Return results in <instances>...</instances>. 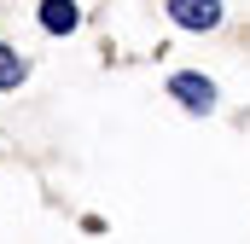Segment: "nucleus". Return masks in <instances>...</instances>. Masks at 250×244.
Instances as JSON below:
<instances>
[{"mask_svg":"<svg viewBox=\"0 0 250 244\" xmlns=\"http://www.w3.org/2000/svg\"><path fill=\"white\" fill-rule=\"evenodd\" d=\"M169 93H175L187 111H209V105H215V81H204V76H192V70L169 76Z\"/></svg>","mask_w":250,"mask_h":244,"instance_id":"nucleus-2","label":"nucleus"},{"mask_svg":"<svg viewBox=\"0 0 250 244\" xmlns=\"http://www.w3.org/2000/svg\"><path fill=\"white\" fill-rule=\"evenodd\" d=\"M18 81H23V59L12 47H0V87H18Z\"/></svg>","mask_w":250,"mask_h":244,"instance_id":"nucleus-4","label":"nucleus"},{"mask_svg":"<svg viewBox=\"0 0 250 244\" xmlns=\"http://www.w3.org/2000/svg\"><path fill=\"white\" fill-rule=\"evenodd\" d=\"M169 18L181 29H215L221 23V0H169Z\"/></svg>","mask_w":250,"mask_h":244,"instance_id":"nucleus-1","label":"nucleus"},{"mask_svg":"<svg viewBox=\"0 0 250 244\" xmlns=\"http://www.w3.org/2000/svg\"><path fill=\"white\" fill-rule=\"evenodd\" d=\"M76 23H82L76 0H41V29H47V35H70Z\"/></svg>","mask_w":250,"mask_h":244,"instance_id":"nucleus-3","label":"nucleus"}]
</instances>
